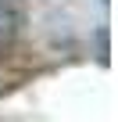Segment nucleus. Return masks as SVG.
Instances as JSON below:
<instances>
[{
    "mask_svg": "<svg viewBox=\"0 0 118 122\" xmlns=\"http://www.w3.org/2000/svg\"><path fill=\"white\" fill-rule=\"evenodd\" d=\"M18 22H22V18H18V11H14L11 4H4V0H0V36H11Z\"/></svg>",
    "mask_w": 118,
    "mask_h": 122,
    "instance_id": "f257e3e1",
    "label": "nucleus"
}]
</instances>
